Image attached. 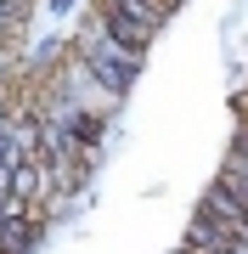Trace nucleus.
<instances>
[{
	"label": "nucleus",
	"mask_w": 248,
	"mask_h": 254,
	"mask_svg": "<svg viewBox=\"0 0 248 254\" xmlns=\"http://www.w3.org/2000/svg\"><path fill=\"white\" fill-rule=\"evenodd\" d=\"M79 63L91 68L96 79L107 85V91H119V96H124L130 85H136V68H141V51H136V46H124V40H113L107 28L96 23V34H91V28H85V34H79Z\"/></svg>",
	"instance_id": "f257e3e1"
},
{
	"label": "nucleus",
	"mask_w": 248,
	"mask_h": 254,
	"mask_svg": "<svg viewBox=\"0 0 248 254\" xmlns=\"http://www.w3.org/2000/svg\"><path fill=\"white\" fill-rule=\"evenodd\" d=\"M23 11H28V0H0V40H11L23 28Z\"/></svg>",
	"instance_id": "20e7f679"
},
{
	"label": "nucleus",
	"mask_w": 248,
	"mask_h": 254,
	"mask_svg": "<svg viewBox=\"0 0 248 254\" xmlns=\"http://www.w3.org/2000/svg\"><path fill=\"white\" fill-rule=\"evenodd\" d=\"M96 17H101V28H107L113 40H124V46H136V51H147L152 40H158V28H164V23L141 17V11H124V6H113V0H96Z\"/></svg>",
	"instance_id": "f03ea898"
},
{
	"label": "nucleus",
	"mask_w": 248,
	"mask_h": 254,
	"mask_svg": "<svg viewBox=\"0 0 248 254\" xmlns=\"http://www.w3.org/2000/svg\"><path fill=\"white\" fill-rule=\"evenodd\" d=\"M237 113H243V130H248V96H243V102H237Z\"/></svg>",
	"instance_id": "423d86ee"
},
{
	"label": "nucleus",
	"mask_w": 248,
	"mask_h": 254,
	"mask_svg": "<svg viewBox=\"0 0 248 254\" xmlns=\"http://www.w3.org/2000/svg\"><path fill=\"white\" fill-rule=\"evenodd\" d=\"M6 63H11V51H6V40H0V73H6Z\"/></svg>",
	"instance_id": "39448f33"
},
{
	"label": "nucleus",
	"mask_w": 248,
	"mask_h": 254,
	"mask_svg": "<svg viewBox=\"0 0 248 254\" xmlns=\"http://www.w3.org/2000/svg\"><path fill=\"white\" fill-rule=\"evenodd\" d=\"M113 6H124V11H141V17H152V23H164L169 11H175V0H113Z\"/></svg>",
	"instance_id": "7ed1b4c3"
}]
</instances>
